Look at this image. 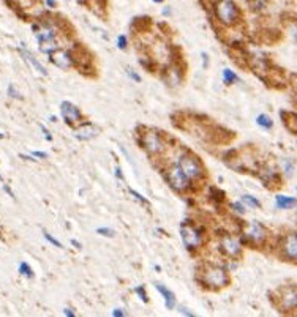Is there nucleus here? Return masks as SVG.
<instances>
[{
    "mask_svg": "<svg viewBox=\"0 0 297 317\" xmlns=\"http://www.w3.org/2000/svg\"><path fill=\"white\" fill-rule=\"evenodd\" d=\"M144 147L149 153H160L163 150V142L157 133H146L144 136Z\"/></svg>",
    "mask_w": 297,
    "mask_h": 317,
    "instance_id": "obj_9",
    "label": "nucleus"
},
{
    "mask_svg": "<svg viewBox=\"0 0 297 317\" xmlns=\"http://www.w3.org/2000/svg\"><path fill=\"white\" fill-rule=\"evenodd\" d=\"M117 48H119V49H125V48H126V37H125V35H120V37L117 38Z\"/></svg>",
    "mask_w": 297,
    "mask_h": 317,
    "instance_id": "obj_28",
    "label": "nucleus"
},
{
    "mask_svg": "<svg viewBox=\"0 0 297 317\" xmlns=\"http://www.w3.org/2000/svg\"><path fill=\"white\" fill-rule=\"evenodd\" d=\"M8 96L15 98V99H21V98H22V96H21V93L15 89V85H13V84H10V85H8Z\"/></svg>",
    "mask_w": 297,
    "mask_h": 317,
    "instance_id": "obj_23",
    "label": "nucleus"
},
{
    "mask_svg": "<svg viewBox=\"0 0 297 317\" xmlns=\"http://www.w3.org/2000/svg\"><path fill=\"white\" fill-rule=\"evenodd\" d=\"M72 244H73V246H76L78 250H81V243L78 240H72Z\"/></svg>",
    "mask_w": 297,
    "mask_h": 317,
    "instance_id": "obj_39",
    "label": "nucleus"
},
{
    "mask_svg": "<svg viewBox=\"0 0 297 317\" xmlns=\"http://www.w3.org/2000/svg\"><path fill=\"white\" fill-rule=\"evenodd\" d=\"M233 208H234L237 213H240V215H244V213H245V208H244L242 204H233Z\"/></svg>",
    "mask_w": 297,
    "mask_h": 317,
    "instance_id": "obj_30",
    "label": "nucleus"
},
{
    "mask_svg": "<svg viewBox=\"0 0 297 317\" xmlns=\"http://www.w3.org/2000/svg\"><path fill=\"white\" fill-rule=\"evenodd\" d=\"M256 123L261 126V128H266V129H271L274 126V120L269 117L267 114H261L256 117Z\"/></svg>",
    "mask_w": 297,
    "mask_h": 317,
    "instance_id": "obj_18",
    "label": "nucleus"
},
{
    "mask_svg": "<svg viewBox=\"0 0 297 317\" xmlns=\"http://www.w3.org/2000/svg\"><path fill=\"white\" fill-rule=\"evenodd\" d=\"M2 180H4V179H2V175H0V182H2Z\"/></svg>",
    "mask_w": 297,
    "mask_h": 317,
    "instance_id": "obj_47",
    "label": "nucleus"
},
{
    "mask_svg": "<svg viewBox=\"0 0 297 317\" xmlns=\"http://www.w3.org/2000/svg\"><path fill=\"white\" fill-rule=\"evenodd\" d=\"M203 60H204V66H207V54L203 52Z\"/></svg>",
    "mask_w": 297,
    "mask_h": 317,
    "instance_id": "obj_42",
    "label": "nucleus"
},
{
    "mask_svg": "<svg viewBox=\"0 0 297 317\" xmlns=\"http://www.w3.org/2000/svg\"><path fill=\"white\" fill-rule=\"evenodd\" d=\"M46 5L49 8H55V0H46Z\"/></svg>",
    "mask_w": 297,
    "mask_h": 317,
    "instance_id": "obj_37",
    "label": "nucleus"
},
{
    "mask_svg": "<svg viewBox=\"0 0 297 317\" xmlns=\"http://www.w3.org/2000/svg\"><path fill=\"white\" fill-rule=\"evenodd\" d=\"M275 202H277V208H280V210H289V208L297 207V199L295 197L283 196V194H278L275 197Z\"/></svg>",
    "mask_w": 297,
    "mask_h": 317,
    "instance_id": "obj_14",
    "label": "nucleus"
},
{
    "mask_svg": "<svg viewBox=\"0 0 297 317\" xmlns=\"http://www.w3.org/2000/svg\"><path fill=\"white\" fill-rule=\"evenodd\" d=\"M180 312H182V314H185V315H190V317H193V315H194L193 312H190V311H187L185 308H180Z\"/></svg>",
    "mask_w": 297,
    "mask_h": 317,
    "instance_id": "obj_36",
    "label": "nucleus"
},
{
    "mask_svg": "<svg viewBox=\"0 0 297 317\" xmlns=\"http://www.w3.org/2000/svg\"><path fill=\"white\" fill-rule=\"evenodd\" d=\"M63 312H65V315H68V317H75V312H73L72 309H70V308H65Z\"/></svg>",
    "mask_w": 297,
    "mask_h": 317,
    "instance_id": "obj_34",
    "label": "nucleus"
},
{
    "mask_svg": "<svg viewBox=\"0 0 297 317\" xmlns=\"http://www.w3.org/2000/svg\"><path fill=\"white\" fill-rule=\"evenodd\" d=\"M179 167L185 172V175L191 180V179H197L203 174V167L200 164V161L190 153H185L179 158Z\"/></svg>",
    "mask_w": 297,
    "mask_h": 317,
    "instance_id": "obj_5",
    "label": "nucleus"
},
{
    "mask_svg": "<svg viewBox=\"0 0 297 317\" xmlns=\"http://www.w3.org/2000/svg\"><path fill=\"white\" fill-rule=\"evenodd\" d=\"M19 273H21V275H24V276H27V278H34V271H32L30 265L27 262H21L19 264Z\"/></svg>",
    "mask_w": 297,
    "mask_h": 317,
    "instance_id": "obj_21",
    "label": "nucleus"
},
{
    "mask_svg": "<svg viewBox=\"0 0 297 317\" xmlns=\"http://www.w3.org/2000/svg\"><path fill=\"white\" fill-rule=\"evenodd\" d=\"M201 281L207 286H212V287H221V286H226L229 283V278H228V273H226V270L223 267L207 265L203 270Z\"/></svg>",
    "mask_w": 297,
    "mask_h": 317,
    "instance_id": "obj_3",
    "label": "nucleus"
},
{
    "mask_svg": "<svg viewBox=\"0 0 297 317\" xmlns=\"http://www.w3.org/2000/svg\"><path fill=\"white\" fill-rule=\"evenodd\" d=\"M35 37L38 40V45H40V51L45 52V54H52L59 49V45H57V40H55V32L54 28L51 27H46V25H35Z\"/></svg>",
    "mask_w": 297,
    "mask_h": 317,
    "instance_id": "obj_1",
    "label": "nucleus"
},
{
    "mask_svg": "<svg viewBox=\"0 0 297 317\" xmlns=\"http://www.w3.org/2000/svg\"><path fill=\"white\" fill-rule=\"evenodd\" d=\"M283 306L285 308H295L297 306V292L294 289H288L286 294L283 295Z\"/></svg>",
    "mask_w": 297,
    "mask_h": 317,
    "instance_id": "obj_17",
    "label": "nucleus"
},
{
    "mask_svg": "<svg viewBox=\"0 0 297 317\" xmlns=\"http://www.w3.org/2000/svg\"><path fill=\"white\" fill-rule=\"evenodd\" d=\"M285 169H286L285 172H288V174H291V169H292V164H291L289 161H288V163H285Z\"/></svg>",
    "mask_w": 297,
    "mask_h": 317,
    "instance_id": "obj_35",
    "label": "nucleus"
},
{
    "mask_svg": "<svg viewBox=\"0 0 297 317\" xmlns=\"http://www.w3.org/2000/svg\"><path fill=\"white\" fill-rule=\"evenodd\" d=\"M130 193H131V196H133V197H136V199L139 200V202H141V204H144V205H149V202H147V199H146V197H143V196H141V194H139L138 191H135V190H131V188H130Z\"/></svg>",
    "mask_w": 297,
    "mask_h": 317,
    "instance_id": "obj_26",
    "label": "nucleus"
},
{
    "mask_svg": "<svg viewBox=\"0 0 297 317\" xmlns=\"http://www.w3.org/2000/svg\"><path fill=\"white\" fill-rule=\"evenodd\" d=\"M239 81V78H237V75L234 73V71H231V69H223V82L224 84H234V82H237Z\"/></svg>",
    "mask_w": 297,
    "mask_h": 317,
    "instance_id": "obj_20",
    "label": "nucleus"
},
{
    "mask_svg": "<svg viewBox=\"0 0 297 317\" xmlns=\"http://www.w3.org/2000/svg\"><path fill=\"white\" fill-rule=\"evenodd\" d=\"M4 190H5V191H7V193H8V194H10V196H11V197H15V194H13V191H11V190H10V188H8V186H7V185H5V186H4Z\"/></svg>",
    "mask_w": 297,
    "mask_h": 317,
    "instance_id": "obj_40",
    "label": "nucleus"
},
{
    "mask_svg": "<svg viewBox=\"0 0 297 317\" xmlns=\"http://www.w3.org/2000/svg\"><path fill=\"white\" fill-rule=\"evenodd\" d=\"M40 128H41V131H43V134H45V137H46L48 140H52V136L49 134V131H48V129H46V128H45L43 125H41Z\"/></svg>",
    "mask_w": 297,
    "mask_h": 317,
    "instance_id": "obj_32",
    "label": "nucleus"
},
{
    "mask_svg": "<svg viewBox=\"0 0 297 317\" xmlns=\"http://www.w3.org/2000/svg\"><path fill=\"white\" fill-rule=\"evenodd\" d=\"M135 292L139 295V298L144 301V303H147V295H146V291H144V287L143 286H139V287H136L135 289Z\"/></svg>",
    "mask_w": 297,
    "mask_h": 317,
    "instance_id": "obj_25",
    "label": "nucleus"
},
{
    "mask_svg": "<svg viewBox=\"0 0 297 317\" xmlns=\"http://www.w3.org/2000/svg\"><path fill=\"white\" fill-rule=\"evenodd\" d=\"M60 114H62L63 120L68 125H73V123H78V122L82 120L81 111L73 103H70V101H62V104H60Z\"/></svg>",
    "mask_w": 297,
    "mask_h": 317,
    "instance_id": "obj_7",
    "label": "nucleus"
},
{
    "mask_svg": "<svg viewBox=\"0 0 297 317\" xmlns=\"http://www.w3.org/2000/svg\"><path fill=\"white\" fill-rule=\"evenodd\" d=\"M215 16L224 25H233L239 19V8L234 0H218L215 4Z\"/></svg>",
    "mask_w": 297,
    "mask_h": 317,
    "instance_id": "obj_2",
    "label": "nucleus"
},
{
    "mask_svg": "<svg viewBox=\"0 0 297 317\" xmlns=\"http://www.w3.org/2000/svg\"><path fill=\"white\" fill-rule=\"evenodd\" d=\"M266 2L267 0H251V7H253V10H261V8H264Z\"/></svg>",
    "mask_w": 297,
    "mask_h": 317,
    "instance_id": "obj_27",
    "label": "nucleus"
},
{
    "mask_svg": "<svg viewBox=\"0 0 297 317\" xmlns=\"http://www.w3.org/2000/svg\"><path fill=\"white\" fill-rule=\"evenodd\" d=\"M32 156L40 158V160H43V158H48V153H45V152H32Z\"/></svg>",
    "mask_w": 297,
    "mask_h": 317,
    "instance_id": "obj_31",
    "label": "nucleus"
},
{
    "mask_svg": "<svg viewBox=\"0 0 297 317\" xmlns=\"http://www.w3.org/2000/svg\"><path fill=\"white\" fill-rule=\"evenodd\" d=\"M19 51H21V54L24 55V59H25L27 62H29V63H30V65H32V66H34V68L38 71L40 75L48 76V71H46V68H45L43 65H41V63H40V62L35 59V57H34V55H32L29 51H27V49H24V48H22V49H19Z\"/></svg>",
    "mask_w": 297,
    "mask_h": 317,
    "instance_id": "obj_15",
    "label": "nucleus"
},
{
    "mask_svg": "<svg viewBox=\"0 0 297 317\" xmlns=\"http://www.w3.org/2000/svg\"><path fill=\"white\" fill-rule=\"evenodd\" d=\"M43 235H45V238H46V240H48L49 243H52V244H54V246H57V248H62V243H60L59 240H55V238H54V237H52V235H51L49 232H46V230H45V232H43Z\"/></svg>",
    "mask_w": 297,
    "mask_h": 317,
    "instance_id": "obj_24",
    "label": "nucleus"
},
{
    "mask_svg": "<svg viewBox=\"0 0 297 317\" xmlns=\"http://www.w3.org/2000/svg\"><path fill=\"white\" fill-rule=\"evenodd\" d=\"M283 254H285L289 261H297V235L291 234L283 241Z\"/></svg>",
    "mask_w": 297,
    "mask_h": 317,
    "instance_id": "obj_10",
    "label": "nucleus"
},
{
    "mask_svg": "<svg viewBox=\"0 0 297 317\" xmlns=\"http://www.w3.org/2000/svg\"><path fill=\"white\" fill-rule=\"evenodd\" d=\"M221 250H223L224 254H228L231 257H236V256L240 254V243L234 237L226 235L221 240Z\"/></svg>",
    "mask_w": 297,
    "mask_h": 317,
    "instance_id": "obj_11",
    "label": "nucleus"
},
{
    "mask_svg": "<svg viewBox=\"0 0 297 317\" xmlns=\"http://www.w3.org/2000/svg\"><path fill=\"white\" fill-rule=\"evenodd\" d=\"M112 315H116V317L125 315V311H122V309H114V311H112Z\"/></svg>",
    "mask_w": 297,
    "mask_h": 317,
    "instance_id": "obj_33",
    "label": "nucleus"
},
{
    "mask_svg": "<svg viewBox=\"0 0 297 317\" xmlns=\"http://www.w3.org/2000/svg\"><path fill=\"white\" fill-rule=\"evenodd\" d=\"M76 2H78V4H87L89 0H76Z\"/></svg>",
    "mask_w": 297,
    "mask_h": 317,
    "instance_id": "obj_44",
    "label": "nucleus"
},
{
    "mask_svg": "<svg viewBox=\"0 0 297 317\" xmlns=\"http://www.w3.org/2000/svg\"><path fill=\"white\" fill-rule=\"evenodd\" d=\"M96 234H100V235H103V237H114V235H116V234H114V230L109 229V227H98V229H96Z\"/></svg>",
    "mask_w": 297,
    "mask_h": 317,
    "instance_id": "obj_22",
    "label": "nucleus"
},
{
    "mask_svg": "<svg viewBox=\"0 0 297 317\" xmlns=\"http://www.w3.org/2000/svg\"><path fill=\"white\" fill-rule=\"evenodd\" d=\"M180 237H182L183 244H185V248H188V250H194L201 244V234L190 224H187V226L183 224L180 227Z\"/></svg>",
    "mask_w": 297,
    "mask_h": 317,
    "instance_id": "obj_6",
    "label": "nucleus"
},
{
    "mask_svg": "<svg viewBox=\"0 0 297 317\" xmlns=\"http://www.w3.org/2000/svg\"><path fill=\"white\" fill-rule=\"evenodd\" d=\"M247 235H248L253 241L261 243V241H264V238H266V230H264V227H262L261 224L253 223V226H251V229L247 232Z\"/></svg>",
    "mask_w": 297,
    "mask_h": 317,
    "instance_id": "obj_16",
    "label": "nucleus"
},
{
    "mask_svg": "<svg viewBox=\"0 0 297 317\" xmlns=\"http://www.w3.org/2000/svg\"><path fill=\"white\" fill-rule=\"evenodd\" d=\"M152 2H155V4H161L163 0H152Z\"/></svg>",
    "mask_w": 297,
    "mask_h": 317,
    "instance_id": "obj_45",
    "label": "nucleus"
},
{
    "mask_svg": "<svg viewBox=\"0 0 297 317\" xmlns=\"http://www.w3.org/2000/svg\"><path fill=\"white\" fill-rule=\"evenodd\" d=\"M155 289H157L161 295H163V298H164V305H166V308L168 309H174L176 308V297H174V294L168 289V287H164L163 284H158V283H155Z\"/></svg>",
    "mask_w": 297,
    "mask_h": 317,
    "instance_id": "obj_13",
    "label": "nucleus"
},
{
    "mask_svg": "<svg viewBox=\"0 0 297 317\" xmlns=\"http://www.w3.org/2000/svg\"><path fill=\"white\" fill-rule=\"evenodd\" d=\"M126 73H128V75H130V78H131V79H135L136 82H141V76H139L138 73H135V71H131L130 68H126Z\"/></svg>",
    "mask_w": 297,
    "mask_h": 317,
    "instance_id": "obj_29",
    "label": "nucleus"
},
{
    "mask_svg": "<svg viewBox=\"0 0 297 317\" xmlns=\"http://www.w3.org/2000/svg\"><path fill=\"white\" fill-rule=\"evenodd\" d=\"M21 158H24V160H27V161H34V158L27 156V155H21Z\"/></svg>",
    "mask_w": 297,
    "mask_h": 317,
    "instance_id": "obj_41",
    "label": "nucleus"
},
{
    "mask_svg": "<svg viewBox=\"0 0 297 317\" xmlns=\"http://www.w3.org/2000/svg\"><path fill=\"white\" fill-rule=\"evenodd\" d=\"M98 131H100V129H98L95 125L87 123V125H84V126L78 128L76 131H75V136H76L79 140H90V139H93V137L98 134Z\"/></svg>",
    "mask_w": 297,
    "mask_h": 317,
    "instance_id": "obj_12",
    "label": "nucleus"
},
{
    "mask_svg": "<svg viewBox=\"0 0 297 317\" xmlns=\"http://www.w3.org/2000/svg\"><path fill=\"white\" fill-rule=\"evenodd\" d=\"M116 174H117V177H119V179H123V175H122V172H120V169H119V167L116 169Z\"/></svg>",
    "mask_w": 297,
    "mask_h": 317,
    "instance_id": "obj_43",
    "label": "nucleus"
},
{
    "mask_svg": "<svg viewBox=\"0 0 297 317\" xmlns=\"http://www.w3.org/2000/svg\"><path fill=\"white\" fill-rule=\"evenodd\" d=\"M242 202L248 207V208H259L261 207V202L256 199V197H253L250 194H245L242 196Z\"/></svg>",
    "mask_w": 297,
    "mask_h": 317,
    "instance_id": "obj_19",
    "label": "nucleus"
},
{
    "mask_svg": "<svg viewBox=\"0 0 297 317\" xmlns=\"http://www.w3.org/2000/svg\"><path fill=\"white\" fill-rule=\"evenodd\" d=\"M5 136H4V133H0V139H4Z\"/></svg>",
    "mask_w": 297,
    "mask_h": 317,
    "instance_id": "obj_46",
    "label": "nucleus"
},
{
    "mask_svg": "<svg viewBox=\"0 0 297 317\" xmlns=\"http://www.w3.org/2000/svg\"><path fill=\"white\" fill-rule=\"evenodd\" d=\"M166 179H168V183L171 185L176 191H185L190 186V179L185 175V172L179 167V164L168 169Z\"/></svg>",
    "mask_w": 297,
    "mask_h": 317,
    "instance_id": "obj_4",
    "label": "nucleus"
},
{
    "mask_svg": "<svg viewBox=\"0 0 297 317\" xmlns=\"http://www.w3.org/2000/svg\"><path fill=\"white\" fill-rule=\"evenodd\" d=\"M163 14H164V16H169V14H171V8H169V7H164V8H163Z\"/></svg>",
    "mask_w": 297,
    "mask_h": 317,
    "instance_id": "obj_38",
    "label": "nucleus"
},
{
    "mask_svg": "<svg viewBox=\"0 0 297 317\" xmlns=\"http://www.w3.org/2000/svg\"><path fill=\"white\" fill-rule=\"evenodd\" d=\"M51 60L55 66H59L60 69H70L73 65L72 54H68L65 51H55L51 54Z\"/></svg>",
    "mask_w": 297,
    "mask_h": 317,
    "instance_id": "obj_8",
    "label": "nucleus"
}]
</instances>
